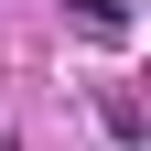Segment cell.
<instances>
[{
  "instance_id": "cell-1",
  "label": "cell",
  "mask_w": 151,
  "mask_h": 151,
  "mask_svg": "<svg viewBox=\"0 0 151 151\" xmlns=\"http://www.w3.org/2000/svg\"><path fill=\"white\" fill-rule=\"evenodd\" d=\"M65 22L86 43H129V0H65Z\"/></svg>"
}]
</instances>
